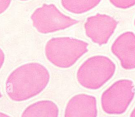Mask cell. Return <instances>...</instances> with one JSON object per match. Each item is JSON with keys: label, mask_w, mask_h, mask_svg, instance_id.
Returning <instances> with one entry per match:
<instances>
[{"label": "cell", "mask_w": 135, "mask_h": 117, "mask_svg": "<svg viewBox=\"0 0 135 117\" xmlns=\"http://www.w3.org/2000/svg\"><path fill=\"white\" fill-rule=\"evenodd\" d=\"M49 80V72L42 65L36 62L26 63L9 75L6 82V92L13 101H25L41 92Z\"/></svg>", "instance_id": "1"}, {"label": "cell", "mask_w": 135, "mask_h": 117, "mask_svg": "<svg viewBox=\"0 0 135 117\" xmlns=\"http://www.w3.org/2000/svg\"><path fill=\"white\" fill-rule=\"evenodd\" d=\"M88 43L75 38L55 37L47 42L45 52L47 60L54 66L67 68L88 51Z\"/></svg>", "instance_id": "2"}, {"label": "cell", "mask_w": 135, "mask_h": 117, "mask_svg": "<svg viewBox=\"0 0 135 117\" xmlns=\"http://www.w3.org/2000/svg\"><path fill=\"white\" fill-rule=\"evenodd\" d=\"M115 65L109 58L97 56L85 60L76 75L79 83L83 87L96 90L101 88L113 76Z\"/></svg>", "instance_id": "3"}, {"label": "cell", "mask_w": 135, "mask_h": 117, "mask_svg": "<svg viewBox=\"0 0 135 117\" xmlns=\"http://www.w3.org/2000/svg\"><path fill=\"white\" fill-rule=\"evenodd\" d=\"M135 94L133 82L128 79L119 80L103 92L101 103L104 112L109 114L123 113Z\"/></svg>", "instance_id": "4"}, {"label": "cell", "mask_w": 135, "mask_h": 117, "mask_svg": "<svg viewBox=\"0 0 135 117\" xmlns=\"http://www.w3.org/2000/svg\"><path fill=\"white\" fill-rule=\"evenodd\" d=\"M33 26L42 34L53 33L70 27L79 22L63 14L52 4H44L31 16Z\"/></svg>", "instance_id": "5"}, {"label": "cell", "mask_w": 135, "mask_h": 117, "mask_svg": "<svg viewBox=\"0 0 135 117\" xmlns=\"http://www.w3.org/2000/svg\"><path fill=\"white\" fill-rule=\"evenodd\" d=\"M117 22L112 17L97 14L87 19L84 25L86 35L100 45L107 42L116 27Z\"/></svg>", "instance_id": "6"}, {"label": "cell", "mask_w": 135, "mask_h": 117, "mask_svg": "<svg viewBox=\"0 0 135 117\" xmlns=\"http://www.w3.org/2000/svg\"><path fill=\"white\" fill-rule=\"evenodd\" d=\"M111 50L119 59L122 67L127 70L135 68V35L131 32L121 35L113 44Z\"/></svg>", "instance_id": "7"}, {"label": "cell", "mask_w": 135, "mask_h": 117, "mask_svg": "<svg viewBox=\"0 0 135 117\" xmlns=\"http://www.w3.org/2000/svg\"><path fill=\"white\" fill-rule=\"evenodd\" d=\"M95 98L86 94H79L68 102L64 117H97Z\"/></svg>", "instance_id": "8"}, {"label": "cell", "mask_w": 135, "mask_h": 117, "mask_svg": "<svg viewBox=\"0 0 135 117\" xmlns=\"http://www.w3.org/2000/svg\"><path fill=\"white\" fill-rule=\"evenodd\" d=\"M58 115L59 109L54 102L42 100L27 107L21 117H58Z\"/></svg>", "instance_id": "9"}, {"label": "cell", "mask_w": 135, "mask_h": 117, "mask_svg": "<svg viewBox=\"0 0 135 117\" xmlns=\"http://www.w3.org/2000/svg\"><path fill=\"white\" fill-rule=\"evenodd\" d=\"M100 0H61L62 6L74 14H81L95 6Z\"/></svg>", "instance_id": "10"}, {"label": "cell", "mask_w": 135, "mask_h": 117, "mask_svg": "<svg viewBox=\"0 0 135 117\" xmlns=\"http://www.w3.org/2000/svg\"><path fill=\"white\" fill-rule=\"evenodd\" d=\"M115 6L120 8H127L135 4V0H110Z\"/></svg>", "instance_id": "11"}, {"label": "cell", "mask_w": 135, "mask_h": 117, "mask_svg": "<svg viewBox=\"0 0 135 117\" xmlns=\"http://www.w3.org/2000/svg\"><path fill=\"white\" fill-rule=\"evenodd\" d=\"M11 0H0V14L4 13L9 6Z\"/></svg>", "instance_id": "12"}, {"label": "cell", "mask_w": 135, "mask_h": 117, "mask_svg": "<svg viewBox=\"0 0 135 117\" xmlns=\"http://www.w3.org/2000/svg\"><path fill=\"white\" fill-rule=\"evenodd\" d=\"M5 59V55L3 51L2 50V49L0 48V69L2 67L3 63L4 62Z\"/></svg>", "instance_id": "13"}, {"label": "cell", "mask_w": 135, "mask_h": 117, "mask_svg": "<svg viewBox=\"0 0 135 117\" xmlns=\"http://www.w3.org/2000/svg\"><path fill=\"white\" fill-rule=\"evenodd\" d=\"M130 117H135V108L133 109L132 112L131 113Z\"/></svg>", "instance_id": "14"}, {"label": "cell", "mask_w": 135, "mask_h": 117, "mask_svg": "<svg viewBox=\"0 0 135 117\" xmlns=\"http://www.w3.org/2000/svg\"><path fill=\"white\" fill-rule=\"evenodd\" d=\"M0 117H11V116H9V115H8L5 113L0 112Z\"/></svg>", "instance_id": "15"}, {"label": "cell", "mask_w": 135, "mask_h": 117, "mask_svg": "<svg viewBox=\"0 0 135 117\" xmlns=\"http://www.w3.org/2000/svg\"><path fill=\"white\" fill-rule=\"evenodd\" d=\"M2 95L1 92V91H0V98H1V97H2Z\"/></svg>", "instance_id": "16"}, {"label": "cell", "mask_w": 135, "mask_h": 117, "mask_svg": "<svg viewBox=\"0 0 135 117\" xmlns=\"http://www.w3.org/2000/svg\"><path fill=\"white\" fill-rule=\"evenodd\" d=\"M20 1H27V0H20Z\"/></svg>", "instance_id": "17"}]
</instances>
